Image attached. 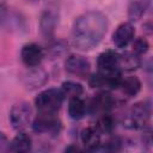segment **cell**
Wrapping results in <instances>:
<instances>
[{
    "label": "cell",
    "instance_id": "cell-1",
    "mask_svg": "<svg viewBox=\"0 0 153 153\" xmlns=\"http://www.w3.org/2000/svg\"><path fill=\"white\" fill-rule=\"evenodd\" d=\"M108 29L106 17L98 11H88L76 18L72 30V41L79 50H91L103 39Z\"/></svg>",
    "mask_w": 153,
    "mask_h": 153
},
{
    "label": "cell",
    "instance_id": "cell-2",
    "mask_svg": "<svg viewBox=\"0 0 153 153\" xmlns=\"http://www.w3.org/2000/svg\"><path fill=\"white\" fill-rule=\"evenodd\" d=\"M151 105L147 102H140L130 106L123 115L122 123L129 129H145L149 122Z\"/></svg>",
    "mask_w": 153,
    "mask_h": 153
},
{
    "label": "cell",
    "instance_id": "cell-3",
    "mask_svg": "<svg viewBox=\"0 0 153 153\" xmlns=\"http://www.w3.org/2000/svg\"><path fill=\"white\" fill-rule=\"evenodd\" d=\"M65 99V94L59 88H48L38 93L35 98V105L39 112L56 114L61 108Z\"/></svg>",
    "mask_w": 153,
    "mask_h": 153
},
{
    "label": "cell",
    "instance_id": "cell-4",
    "mask_svg": "<svg viewBox=\"0 0 153 153\" xmlns=\"http://www.w3.org/2000/svg\"><path fill=\"white\" fill-rule=\"evenodd\" d=\"M32 129L39 134L57 135L61 130V122L56 114L39 112L32 123Z\"/></svg>",
    "mask_w": 153,
    "mask_h": 153
},
{
    "label": "cell",
    "instance_id": "cell-5",
    "mask_svg": "<svg viewBox=\"0 0 153 153\" xmlns=\"http://www.w3.org/2000/svg\"><path fill=\"white\" fill-rule=\"evenodd\" d=\"M122 80L121 71L116 69L112 72H100L94 73L90 76L88 84L93 88H110V90H116L120 87Z\"/></svg>",
    "mask_w": 153,
    "mask_h": 153
},
{
    "label": "cell",
    "instance_id": "cell-6",
    "mask_svg": "<svg viewBox=\"0 0 153 153\" xmlns=\"http://www.w3.org/2000/svg\"><path fill=\"white\" fill-rule=\"evenodd\" d=\"M31 106L25 102L13 105L10 111V122L12 127L17 130H22L25 127H27L31 120Z\"/></svg>",
    "mask_w": 153,
    "mask_h": 153
},
{
    "label": "cell",
    "instance_id": "cell-7",
    "mask_svg": "<svg viewBox=\"0 0 153 153\" xmlns=\"http://www.w3.org/2000/svg\"><path fill=\"white\" fill-rule=\"evenodd\" d=\"M65 68L66 71L75 76L79 78H86L90 73V62L87 59L80 55H71L67 57L65 62Z\"/></svg>",
    "mask_w": 153,
    "mask_h": 153
},
{
    "label": "cell",
    "instance_id": "cell-8",
    "mask_svg": "<svg viewBox=\"0 0 153 153\" xmlns=\"http://www.w3.org/2000/svg\"><path fill=\"white\" fill-rule=\"evenodd\" d=\"M115 98L108 91L98 92L90 103V111L92 114H105L114 109L115 106Z\"/></svg>",
    "mask_w": 153,
    "mask_h": 153
},
{
    "label": "cell",
    "instance_id": "cell-9",
    "mask_svg": "<svg viewBox=\"0 0 153 153\" xmlns=\"http://www.w3.org/2000/svg\"><path fill=\"white\" fill-rule=\"evenodd\" d=\"M44 57L43 49L36 43L25 44L20 51V59L27 67H37Z\"/></svg>",
    "mask_w": 153,
    "mask_h": 153
},
{
    "label": "cell",
    "instance_id": "cell-10",
    "mask_svg": "<svg viewBox=\"0 0 153 153\" xmlns=\"http://www.w3.org/2000/svg\"><path fill=\"white\" fill-rule=\"evenodd\" d=\"M134 35L135 30L131 23H122L117 26L112 35V43L117 48H124L134 39Z\"/></svg>",
    "mask_w": 153,
    "mask_h": 153
},
{
    "label": "cell",
    "instance_id": "cell-11",
    "mask_svg": "<svg viewBox=\"0 0 153 153\" xmlns=\"http://www.w3.org/2000/svg\"><path fill=\"white\" fill-rule=\"evenodd\" d=\"M57 13L53 10H44L39 18V29L44 37L49 38L53 36L56 24H57Z\"/></svg>",
    "mask_w": 153,
    "mask_h": 153
},
{
    "label": "cell",
    "instance_id": "cell-12",
    "mask_svg": "<svg viewBox=\"0 0 153 153\" xmlns=\"http://www.w3.org/2000/svg\"><path fill=\"white\" fill-rule=\"evenodd\" d=\"M118 57L120 54H117L114 50H106L103 51L98 59H97V66L100 72H112L118 68Z\"/></svg>",
    "mask_w": 153,
    "mask_h": 153
},
{
    "label": "cell",
    "instance_id": "cell-13",
    "mask_svg": "<svg viewBox=\"0 0 153 153\" xmlns=\"http://www.w3.org/2000/svg\"><path fill=\"white\" fill-rule=\"evenodd\" d=\"M81 141L86 149L97 151L100 147V133L96 127H86L81 131Z\"/></svg>",
    "mask_w": 153,
    "mask_h": 153
},
{
    "label": "cell",
    "instance_id": "cell-14",
    "mask_svg": "<svg viewBox=\"0 0 153 153\" xmlns=\"http://www.w3.org/2000/svg\"><path fill=\"white\" fill-rule=\"evenodd\" d=\"M141 66V59L140 55L136 54L135 51H126L123 54H120L118 57V68L120 71H127V72H133L136 71Z\"/></svg>",
    "mask_w": 153,
    "mask_h": 153
},
{
    "label": "cell",
    "instance_id": "cell-15",
    "mask_svg": "<svg viewBox=\"0 0 153 153\" xmlns=\"http://www.w3.org/2000/svg\"><path fill=\"white\" fill-rule=\"evenodd\" d=\"M48 79V75L45 73L44 69L42 68H36V67H32V69H30L25 76H24V84L26 87H30V88H37L42 85L45 84Z\"/></svg>",
    "mask_w": 153,
    "mask_h": 153
},
{
    "label": "cell",
    "instance_id": "cell-16",
    "mask_svg": "<svg viewBox=\"0 0 153 153\" xmlns=\"http://www.w3.org/2000/svg\"><path fill=\"white\" fill-rule=\"evenodd\" d=\"M87 111V105L84 99L80 97H73L68 103V115L73 120H80L85 116Z\"/></svg>",
    "mask_w": 153,
    "mask_h": 153
},
{
    "label": "cell",
    "instance_id": "cell-17",
    "mask_svg": "<svg viewBox=\"0 0 153 153\" xmlns=\"http://www.w3.org/2000/svg\"><path fill=\"white\" fill-rule=\"evenodd\" d=\"M31 137L25 133L17 134L10 142V151L12 152H29L31 149Z\"/></svg>",
    "mask_w": 153,
    "mask_h": 153
},
{
    "label": "cell",
    "instance_id": "cell-18",
    "mask_svg": "<svg viewBox=\"0 0 153 153\" xmlns=\"http://www.w3.org/2000/svg\"><path fill=\"white\" fill-rule=\"evenodd\" d=\"M120 88L122 90V92L126 96L134 97V96H136L139 93V91L141 88V81L136 76L122 78L121 84H120Z\"/></svg>",
    "mask_w": 153,
    "mask_h": 153
},
{
    "label": "cell",
    "instance_id": "cell-19",
    "mask_svg": "<svg viewBox=\"0 0 153 153\" xmlns=\"http://www.w3.org/2000/svg\"><path fill=\"white\" fill-rule=\"evenodd\" d=\"M148 2L146 0H133L128 7V18L130 22L139 20L146 12Z\"/></svg>",
    "mask_w": 153,
    "mask_h": 153
},
{
    "label": "cell",
    "instance_id": "cell-20",
    "mask_svg": "<svg viewBox=\"0 0 153 153\" xmlns=\"http://www.w3.org/2000/svg\"><path fill=\"white\" fill-rule=\"evenodd\" d=\"M94 127L100 134H110L115 128V120L109 112L100 114Z\"/></svg>",
    "mask_w": 153,
    "mask_h": 153
},
{
    "label": "cell",
    "instance_id": "cell-21",
    "mask_svg": "<svg viewBox=\"0 0 153 153\" xmlns=\"http://www.w3.org/2000/svg\"><path fill=\"white\" fill-rule=\"evenodd\" d=\"M61 91L63 92L65 96H68L69 98H73V97H80L84 92V88L79 82L68 80V81L62 82Z\"/></svg>",
    "mask_w": 153,
    "mask_h": 153
},
{
    "label": "cell",
    "instance_id": "cell-22",
    "mask_svg": "<svg viewBox=\"0 0 153 153\" xmlns=\"http://www.w3.org/2000/svg\"><path fill=\"white\" fill-rule=\"evenodd\" d=\"M67 51V44L63 41H57L55 43H53L49 48V53L51 56L56 57V56H61Z\"/></svg>",
    "mask_w": 153,
    "mask_h": 153
},
{
    "label": "cell",
    "instance_id": "cell-23",
    "mask_svg": "<svg viewBox=\"0 0 153 153\" xmlns=\"http://www.w3.org/2000/svg\"><path fill=\"white\" fill-rule=\"evenodd\" d=\"M133 48H134V51H135L136 54L141 55V54L147 53L149 45H148V42H147L146 38H143V37H139V38H136V39L134 41V43H133Z\"/></svg>",
    "mask_w": 153,
    "mask_h": 153
},
{
    "label": "cell",
    "instance_id": "cell-24",
    "mask_svg": "<svg viewBox=\"0 0 153 153\" xmlns=\"http://www.w3.org/2000/svg\"><path fill=\"white\" fill-rule=\"evenodd\" d=\"M8 22V8L0 4V26H4Z\"/></svg>",
    "mask_w": 153,
    "mask_h": 153
},
{
    "label": "cell",
    "instance_id": "cell-25",
    "mask_svg": "<svg viewBox=\"0 0 153 153\" xmlns=\"http://www.w3.org/2000/svg\"><path fill=\"white\" fill-rule=\"evenodd\" d=\"M7 151H10V141L7 140L4 133H0V152H7Z\"/></svg>",
    "mask_w": 153,
    "mask_h": 153
},
{
    "label": "cell",
    "instance_id": "cell-26",
    "mask_svg": "<svg viewBox=\"0 0 153 153\" xmlns=\"http://www.w3.org/2000/svg\"><path fill=\"white\" fill-rule=\"evenodd\" d=\"M32 1H35V0H32Z\"/></svg>",
    "mask_w": 153,
    "mask_h": 153
}]
</instances>
